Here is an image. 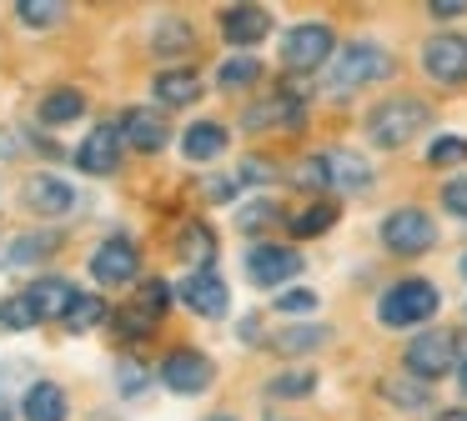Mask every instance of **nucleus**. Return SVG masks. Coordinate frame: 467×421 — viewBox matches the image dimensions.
<instances>
[{"instance_id": "1", "label": "nucleus", "mask_w": 467, "mask_h": 421, "mask_svg": "<svg viewBox=\"0 0 467 421\" xmlns=\"http://www.w3.org/2000/svg\"><path fill=\"white\" fill-rule=\"evenodd\" d=\"M427 120H432V110H427V100H417V96L377 100L372 116H367V140L382 146V150H397V146H407L412 136H422Z\"/></svg>"}, {"instance_id": "2", "label": "nucleus", "mask_w": 467, "mask_h": 421, "mask_svg": "<svg viewBox=\"0 0 467 421\" xmlns=\"http://www.w3.org/2000/svg\"><path fill=\"white\" fill-rule=\"evenodd\" d=\"M437 306H442V296H437L432 281L402 276V281H392V286L382 291V301H377V321H382V326H392V331H407V326L432 321Z\"/></svg>"}, {"instance_id": "3", "label": "nucleus", "mask_w": 467, "mask_h": 421, "mask_svg": "<svg viewBox=\"0 0 467 421\" xmlns=\"http://www.w3.org/2000/svg\"><path fill=\"white\" fill-rule=\"evenodd\" d=\"M387 76H392V56L377 40H347L332 56V66H327V86L337 96H347L357 86H372V80H387Z\"/></svg>"}, {"instance_id": "4", "label": "nucleus", "mask_w": 467, "mask_h": 421, "mask_svg": "<svg viewBox=\"0 0 467 421\" xmlns=\"http://www.w3.org/2000/svg\"><path fill=\"white\" fill-rule=\"evenodd\" d=\"M332 56H337V36H332V26H322V20H302V26H292L282 36V66L286 70L332 66Z\"/></svg>"}, {"instance_id": "5", "label": "nucleus", "mask_w": 467, "mask_h": 421, "mask_svg": "<svg viewBox=\"0 0 467 421\" xmlns=\"http://www.w3.org/2000/svg\"><path fill=\"white\" fill-rule=\"evenodd\" d=\"M382 246L392 256H422V251L437 246V221L417 206H397L392 216L382 221Z\"/></svg>"}, {"instance_id": "6", "label": "nucleus", "mask_w": 467, "mask_h": 421, "mask_svg": "<svg viewBox=\"0 0 467 421\" xmlns=\"http://www.w3.org/2000/svg\"><path fill=\"white\" fill-rule=\"evenodd\" d=\"M402 361H407L412 376L437 381V376H447V371L457 366V336H452V331H422V336L407 341Z\"/></svg>"}, {"instance_id": "7", "label": "nucleus", "mask_w": 467, "mask_h": 421, "mask_svg": "<svg viewBox=\"0 0 467 421\" xmlns=\"http://www.w3.org/2000/svg\"><path fill=\"white\" fill-rule=\"evenodd\" d=\"M422 70L437 80V86H462V80H467V36H452V30L427 36Z\"/></svg>"}, {"instance_id": "8", "label": "nucleus", "mask_w": 467, "mask_h": 421, "mask_svg": "<svg viewBox=\"0 0 467 421\" xmlns=\"http://www.w3.org/2000/svg\"><path fill=\"white\" fill-rule=\"evenodd\" d=\"M91 276L101 281V286H126V281H136L141 276V251H136V241L106 236L91 256Z\"/></svg>"}, {"instance_id": "9", "label": "nucleus", "mask_w": 467, "mask_h": 421, "mask_svg": "<svg viewBox=\"0 0 467 421\" xmlns=\"http://www.w3.org/2000/svg\"><path fill=\"white\" fill-rule=\"evenodd\" d=\"M302 266L306 261L296 256L292 246H276V241H262V246L246 251V281H252V286H282V281H292Z\"/></svg>"}, {"instance_id": "10", "label": "nucleus", "mask_w": 467, "mask_h": 421, "mask_svg": "<svg viewBox=\"0 0 467 421\" xmlns=\"http://www.w3.org/2000/svg\"><path fill=\"white\" fill-rule=\"evenodd\" d=\"M216 376V366L202 356V351H171V356L161 361V386L176 391V396H196V391H206Z\"/></svg>"}, {"instance_id": "11", "label": "nucleus", "mask_w": 467, "mask_h": 421, "mask_svg": "<svg viewBox=\"0 0 467 421\" xmlns=\"http://www.w3.org/2000/svg\"><path fill=\"white\" fill-rule=\"evenodd\" d=\"M176 296H182L186 306L196 311V316L216 321V316H226V301H232V291H226V281L216 276V271H192V276L176 286Z\"/></svg>"}, {"instance_id": "12", "label": "nucleus", "mask_w": 467, "mask_h": 421, "mask_svg": "<svg viewBox=\"0 0 467 421\" xmlns=\"http://www.w3.org/2000/svg\"><path fill=\"white\" fill-rule=\"evenodd\" d=\"M121 126H96L91 136L81 140V150H76V166L86 170V176H111L116 166H121Z\"/></svg>"}, {"instance_id": "13", "label": "nucleus", "mask_w": 467, "mask_h": 421, "mask_svg": "<svg viewBox=\"0 0 467 421\" xmlns=\"http://www.w3.org/2000/svg\"><path fill=\"white\" fill-rule=\"evenodd\" d=\"M26 296L36 301L41 321H66V316H71V306H76V296H81V291H76L66 276H41L31 291H26Z\"/></svg>"}, {"instance_id": "14", "label": "nucleus", "mask_w": 467, "mask_h": 421, "mask_svg": "<svg viewBox=\"0 0 467 421\" xmlns=\"http://www.w3.org/2000/svg\"><path fill=\"white\" fill-rule=\"evenodd\" d=\"M26 206L41 210V216H66L76 206V190L61 176H36V180H26Z\"/></svg>"}, {"instance_id": "15", "label": "nucleus", "mask_w": 467, "mask_h": 421, "mask_svg": "<svg viewBox=\"0 0 467 421\" xmlns=\"http://www.w3.org/2000/svg\"><path fill=\"white\" fill-rule=\"evenodd\" d=\"M266 30H272V15H266L262 5H232L222 15V36L232 40V46H256Z\"/></svg>"}, {"instance_id": "16", "label": "nucleus", "mask_w": 467, "mask_h": 421, "mask_svg": "<svg viewBox=\"0 0 467 421\" xmlns=\"http://www.w3.org/2000/svg\"><path fill=\"white\" fill-rule=\"evenodd\" d=\"M121 136L131 140L136 150H161L166 140H171V136H166V120L156 116V110H146V106H131L121 116Z\"/></svg>"}, {"instance_id": "17", "label": "nucleus", "mask_w": 467, "mask_h": 421, "mask_svg": "<svg viewBox=\"0 0 467 421\" xmlns=\"http://www.w3.org/2000/svg\"><path fill=\"white\" fill-rule=\"evenodd\" d=\"M176 256L192 261L196 271H212V261H216V231L202 226V221H186L182 236H176Z\"/></svg>"}, {"instance_id": "18", "label": "nucleus", "mask_w": 467, "mask_h": 421, "mask_svg": "<svg viewBox=\"0 0 467 421\" xmlns=\"http://www.w3.org/2000/svg\"><path fill=\"white\" fill-rule=\"evenodd\" d=\"M151 96L161 106H192V100H202V76L196 70H161L151 80Z\"/></svg>"}, {"instance_id": "19", "label": "nucleus", "mask_w": 467, "mask_h": 421, "mask_svg": "<svg viewBox=\"0 0 467 421\" xmlns=\"http://www.w3.org/2000/svg\"><path fill=\"white\" fill-rule=\"evenodd\" d=\"M26 421H66V391L56 381H36L21 401Z\"/></svg>"}, {"instance_id": "20", "label": "nucleus", "mask_w": 467, "mask_h": 421, "mask_svg": "<svg viewBox=\"0 0 467 421\" xmlns=\"http://www.w3.org/2000/svg\"><path fill=\"white\" fill-rule=\"evenodd\" d=\"M182 150H186V160H216L226 150V126H216V120H196V126H186Z\"/></svg>"}, {"instance_id": "21", "label": "nucleus", "mask_w": 467, "mask_h": 421, "mask_svg": "<svg viewBox=\"0 0 467 421\" xmlns=\"http://www.w3.org/2000/svg\"><path fill=\"white\" fill-rule=\"evenodd\" d=\"M327 166H332V186H342V190L372 186V166H367L357 150H327Z\"/></svg>"}, {"instance_id": "22", "label": "nucleus", "mask_w": 467, "mask_h": 421, "mask_svg": "<svg viewBox=\"0 0 467 421\" xmlns=\"http://www.w3.org/2000/svg\"><path fill=\"white\" fill-rule=\"evenodd\" d=\"M81 110H86V96H81V90H71V86L51 90V96L41 100V120H46V126H66V120H76Z\"/></svg>"}, {"instance_id": "23", "label": "nucleus", "mask_w": 467, "mask_h": 421, "mask_svg": "<svg viewBox=\"0 0 467 421\" xmlns=\"http://www.w3.org/2000/svg\"><path fill=\"white\" fill-rule=\"evenodd\" d=\"M56 246H61V236H56V231H31V236H21L11 251H5V266H31V261L51 256Z\"/></svg>"}, {"instance_id": "24", "label": "nucleus", "mask_w": 467, "mask_h": 421, "mask_svg": "<svg viewBox=\"0 0 467 421\" xmlns=\"http://www.w3.org/2000/svg\"><path fill=\"white\" fill-rule=\"evenodd\" d=\"M327 336H332L327 326H286V331H276V336H272V346L286 351V356H302V351H317Z\"/></svg>"}, {"instance_id": "25", "label": "nucleus", "mask_w": 467, "mask_h": 421, "mask_svg": "<svg viewBox=\"0 0 467 421\" xmlns=\"http://www.w3.org/2000/svg\"><path fill=\"white\" fill-rule=\"evenodd\" d=\"M36 321H41V311H36L31 296H5L0 301V331H31Z\"/></svg>"}, {"instance_id": "26", "label": "nucleus", "mask_w": 467, "mask_h": 421, "mask_svg": "<svg viewBox=\"0 0 467 421\" xmlns=\"http://www.w3.org/2000/svg\"><path fill=\"white\" fill-rule=\"evenodd\" d=\"M332 221H337V206L332 200H317L302 216H292V236H322V231H332Z\"/></svg>"}, {"instance_id": "27", "label": "nucleus", "mask_w": 467, "mask_h": 421, "mask_svg": "<svg viewBox=\"0 0 467 421\" xmlns=\"http://www.w3.org/2000/svg\"><path fill=\"white\" fill-rule=\"evenodd\" d=\"M101 321H106V301L91 296V291H81L71 316H66V331H91V326H101Z\"/></svg>"}, {"instance_id": "28", "label": "nucleus", "mask_w": 467, "mask_h": 421, "mask_svg": "<svg viewBox=\"0 0 467 421\" xmlns=\"http://www.w3.org/2000/svg\"><path fill=\"white\" fill-rule=\"evenodd\" d=\"M256 76H262V60L256 56H236V60H226L222 66V90H246V86H256Z\"/></svg>"}, {"instance_id": "29", "label": "nucleus", "mask_w": 467, "mask_h": 421, "mask_svg": "<svg viewBox=\"0 0 467 421\" xmlns=\"http://www.w3.org/2000/svg\"><path fill=\"white\" fill-rule=\"evenodd\" d=\"M151 331H156V316H151V311H141L136 301L116 316V336H121V341H146Z\"/></svg>"}, {"instance_id": "30", "label": "nucleus", "mask_w": 467, "mask_h": 421, "mask_svg": "<svg viewBox=\"0 0 467 421\" xmlns=\"http://www.w3.org/2000/svg\"><path fill=\"white\" fill-rule=\"evenodd\" d=\"M292 180L302 190H327V186H332V166H327V156H306V160H296Z\"/></svg>"}, {"instance_id": "31", "label": "nucleus", "mask_w": 467, "mask_h": 421, "mask_svg": "<svg viewBox=\"0 0 467 421\" xmlns=\"http://www.w3.org/2000/svg\"><path fill=\"white\" fill-rule=\"evenodd\" d=\"M276 216H282V206H276V200H246V206L236 210V226L252 236V231H266Z\"/></svg>"}, {"instance_id": "32", "label": "nucleus", "mask_w": 467, "mask_h": 421, "mask_svg": "<svg viewBox=\"0 0 467 421\" xmlns=\"http://www.w3.org/2000/svg\"><path fill=\"white\" fill-rule=\"evenodd\" d=\"M136 306H141V311H151V316L161 321V316H166V306H171V286H166L161 276L141 281V291H136Z\"/></svg>"}, {"instance_id": "33", "label": "nucleus", "mask_w": 467, "mask_h": 421, "mask_svg": "<svg viewBox=\"0 0 467 421\" xmlns=\"http://www.w3.org/2000/svg\"><path fill=\"white\" fill-rule=\"evenodd\" d=\"M427 160H432V166H457V160H467V140L462 136L432 140V146H427Z\"/></svg>"}, {"instance_id": "34", "label": "nucleus", "mask_w": 467, "mask_h": 421, "mask_svg": "<svg viewBox=\"0 0 467 421\" xmlns=\"http://www.w3.org/2000/svg\"><path fill=\"white\" fill-rule=\"evenodd\" d=\"M16 10H21V20H26V26H56V20L66 15V10L56 5V0H21Z\"/></svg>"}, {"instance_id": "35", "label": "nucleus", "mask_w": 467, "mask_h": 421, "mask_svg": "<svg viewBox=\"0 0 467 421\" xmlns=\"http://www.w3.org/2000/svg\"><path fill=\"white\" fill-rule=\"evenodd\" d=\"M186 40L192 36H186V26L176 15H166L161 26H156V50H186Z\"/></svg>"}, {"instance_id": "36", "label": "nucleus", "mask_w": 467, "mask_h": 421, "mask_svg": "<svg viewBox=\"0 0 467 421\" xmlns=\"http://www.w3.org/2000/svg\"><path fill=\"white\" fill-rule=\"evenodd\" d=\"M442 210H452L457 221H467V176H452L442 186Z\"/></svg>"}, {"instance_id": "37", "label": "nucleus", "mask_w": 467, "mask_h": 421, "mask_svg": "<svg viewBox=\"0 0 467 421\" xmlns=\"http://www.w3.org/2000/svg\"><path fill=\"white\" fill-rule=\"evenodd\" d=\"M312 371H286V376H276L272 381V391L276 396H306V391H312Z\"/></svg>"}, {"instance_id": "38", "label": "nucleus", "mask_w": 467, "mask_h": 421, "mask_svg": "<svg viewBox=\"0 0 467 421\" xmlns=\"http://www.w3.org/2000/svg\"><path fill=\"white\" fill-rule=\"evenodd\" d=\"M146 376H151V371H146L141 361H131V356H126L121 366H116V381H121V391H126V396H136V391L146 386Z\"/></svg>"}, {"instance_id": "39", "label": "nucleus", "mask_w": 467, "mask_h": 421, "mask_svg": "<svg viewBox=\"0 0 467 421\" xmlns=\"http://www.w3.org/2000/svg\"><path fill=\"white\" fill-rule=\"evenodd\" d=\"M312 306H317V296H312V291H302V286L282 291V301H276V311H286V316H306Z\"/></svg>"}, {"instance_id": "40", "label": "nucleus", "mask_w": 467, "mask_h": 421, "mask_svg": "<svg viewBox=\"0 0 467 421\" xmlns=\"http://www.w3.org/2000/svg\"><path fill=\"white\" fill-rule=\"evenodd\" d=\"M382 391L397 401V406H427V386H397V381H387Z\"/></svg>"}, {"instance_id": "41", "label": "nucleus", "mask_w": 467, "mask_h": 421, "mask_svg": "<svg viewBox=\"0 0 467 421\" xmlns=\"http://www.w3.org/2000/svg\"><path fill=\"white\" fill-rule=\"evenodd\" d=\"M266 176H272V166H266L262 156H246V160H242V170H236V180H242V186H262Z\"/></svg>"}, {"instance_id": "42", "label": "nucleus", "mask_w": 467, "mask_h": 421, "mask_svg": "<svg viewBox=\"0 0 467 421\" xmlns=\"http://www.w3.org/2000/svg\"><path fill=\"white\" fill-rule=\"evenodd\" d=\"M432 15H467V0H432Z\"/></svg>"}, {"instance_id": "43", "label": "nucleus", "mask_w": 467, "mask_h": 421, "mask_svg": "<svg viewBox=\"0 0 467 421\" xmlns=\"http://www.w3.org/2000/svg\"><path fill=\"white\" fill-rule=\"evenodd\" d=\"M437 421H467V406H452V411H442Z\"/></svg>"}, {"instance_id": "44", "label": "nucleus", "mask_w": 467, "mask_h": 421, "mask_svg": "<svg viewBox=\"0 0 467 421\" xmlns=\"http://www.w3.org/2000/svg\"><path fill=\"white\" fill-rule=\"evenodd\" d=\"M457 381H462V391H467V356L457 361Z\"/></svg>"}, {"instance_id": "45", "label": "nucleus", "mask_w": 467, "mask_h": 421, "mask_svg": "<svg viewBox=\"0 0 467 421\" xmlns=\"http://www.w3.org/2000/svg\"><path fill=\"white\" fill-rule=\"evenodd\" d=\"M206 421H236V416H226V411H216V416H206Z\"/></svg>"}, {"instance_id": "46", "label": "nucleus", "mask_w": 467, "mask_h": 421, "mask_svg": "<svg viewBox=\"0 0 467 421\" xmlns=\"http://www.w3.org/2000/svg\"><path fill=\"white\" fill-rule=\"evenodd\" d=\"M0 421H11V411H5V406H0Z\"/></svg>"}, {"instance_id": "47", "label": "nucleus", "mask_w": 467, "mask_h": 421, "mask_svg": "<svg viewBox=\"0 0 467 421\" xmlns=\"http://www.w3.org/2000/svg\"><path fill=\"white\" fill-rule=\"evenodd\" d=\"M462 276H467V256H462Z\"/></svg>"}]
</instances>
